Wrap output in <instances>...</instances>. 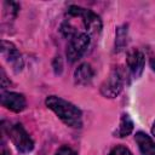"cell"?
<instances>
[{"label": "cell", "instance_id": "cell-4", "mask_svg": "<svg viewBox=\"0 0 155 155\" xmlns=\"http://www.w3.org/2000/svg\"><path fill=\"white\" fill-rule=\"evenodd\" d=\"M2 130L6 131L8 138L16 147V149L21 153H29L34 149V140L25 131L22 124H15L8 126L7 128L2 125Z\"/></svg>", "mask_w": 155, "mask_h": 155}, {"label": "cell", "instance_id": "cell-18", "mask_svg": "<svg viewBox=\"0 0 155 155\" xmlns=\"http://www.w3.org/2000/svg\"><path fill=\"white\" fill-rule=\"evenodd\" d=\"M1 155H11V154H10V150H8L7 148L4 147L2 150H1Z\"/></svg>", "mask_w": 155, "mask_h": 155}, {"label": "cell", "instance_id": "cell-8", "mask_svg": "<svg viewBox=\"0 0 155 155\" xmlns=\"http://www.w3.org/2000/svg\"><path fill=\"white\" fill-rule=\"evenodd\" d=\"M1 105L13 113H21L25 109L27 101L22 93L2 91L1 92Z\"/></svg>", "mask_w": 155, "mask_h": 155}, {"label": "cell", "instance_id": "cell-14", "mask_svg": "<svg viewBox=\"0 0 155 155\" xmlns=\"http://www.w3.org/2000/svg\"><path fill=\"white\" fill-rule=\"evenodd\" d=\"M108 155H132V153H131V150L128 148H126L124 145H115L109 151Z\"/></svg>", "mask_w": 155, "mask_h": 155}, {"label": "cell", "instance_id": "cell-5", "mask_svg": "<svg viewBox=\"0 0 155 155\" xmlns=\"http://www.w3.org/2000/svg\"><path fill=\"white\" fill-rule=\"evenodd\" d=\"M88 46H90V35L87 33H79L76 36L69 40L65 52L67 59L70 63H75L85 54Z\"/></svg>", "mask_w": 155, "mask_h": 155}, {"label": "cell", "instance_id": "cell-20", "mask_svg": "<svg viewBox=\"0 0 155 155\" xmlns=\"http://www.w3.org/2000/svg\"><path fill=\"white\" fill-rule=\"evenodd\" d=\"M151 134H153V137L155 138V120H154V122H153V126H151Z\"/></svg>", "mask_w": 155, "mask_h": 155}, {"label": "cell", "instance_id": "cell-17", "mask_svg": "<svg viewBox=\"0 0 155 155\" xmlns=\"http://www.w3.org/2000/svg\"><path fill=\"white\" fill-rule=\"evenodd\" d=\"M6 81H7V79H6V74H5L4 69H1V88H2V90H5V88L7 87Z\"/></svg>", "mask_w": 155, "mask_h": 155}, {"label": "cell", "instance_id": "cell-10", "mask_svg": "<svg viewBox=\"0 0 155 155\" xmlns=\"http://www.w3.org/2000/svg\"><path fill=\"white\" fill-rule=\"evenodd\" d=\"M134 140L142 155H155V142L145 132H137L134 136Z\"/></svg>", "mask_w": 155, "mask_h": 155}, {"label": "cell", "instance_id": "cell-1", "mask_svg": "<svg viewBox=\"0 0 155 155\" xmlns=\"http://www.w3.org/2000/svg\"><path fill=\"white\" fill-rule=\"evenodd\" d=\"M45 104L59 117L64 125L71 128H80L82 126V113L73 103L57 96H48Z\"/></svg>", "mask_w": 155, "mask_h": 155}, {"label": "cell", "instance_id": "cell-15", "mask_svg": "<svg viewBox=\"0 0 155 155\" xmlns=\"http://www.w3.org/2000/svg\"><path fill=\"white\" fill-rule=\"evenodd\" d=\"M52 68H53V71H54L56 75L62 74V71H63V61H62L61 56L54 57V59L52 62Z\"/></svg>", "mask_w": 155, "mask_h": 155}, {"label": "cell", "instance_id": "cell-3", "mask_svg": "<svg viewBox=\"0 0 155 155\" xmlns=\"http://www.w3.org/2000/svg\"><path fill=\"white\" fill-rule=\"evenodd\" d=\"M125 82H126V74H125L124 68L119 65L114 67L110 70L108 78L102 82L99 87L102 96H104L105 98L117 97L121 93Z\"/></svg>", "mask_w": 155, "mask_h": 155}, {"label": "cell", "instance_id": "cell-9", "mask_svg": "<svg viewBox=\"0 0 155 155\" xmlns=\"http://www.w3.org/2000/svg\"><path fill=\"white\" fill-rule=\"evenodd\" d=\"M94 71L88 63H81L74 71V82L80 86H86L93 80Z\"/></svg>", "mask_w": 155, "mask_h": 155}, {"label": "cell", "instance_id": "cell-6", "mask_svg": "<svg viewBox=\"0 0 155 155\" xmlns=\"http://www.w3.org/2000/svg\"><path fill=\"white\" fill-rule=\"evenodd\" d=\"M1 56L5 58V61L11 64L12 69L18 73L22 70L23 68V59H22V56L19 53V51L17 50V47L11 42V41H6V40H2L1 41Z\"/></svg>", "mask_w": 155, "mask_h": 155}, {"label": "cell", "instance_id": "cell-16", "mask_svg": "<svg viewBox=\"0 0 155 155\" xmlns=\"http://www.w3.org/2000/svg\"><path fill=\"white\" fill-rule=\"evenodd\" d=\"M56 155H78V154L68 145H63L56 151Z\"/></svg>", "mask_w": 155, "mask_h": 155}, {"label": "cell", "instance_id": "cell-2", "mask_svg": "<svg viewBox=\"0 0 155 155\" xmlns=\"http://www.w3.org/2000/svg\"><path fill=\"white\" fill-rule=\"evenodd\" d=\"M67 13L70 17H80L81 21H82V24H84V27L86 29V33L88 35L97 36V35L101 34L102 28H103L102 19L93 11L87 10V8H84L81 6L71 5V6H69Z\"/></svg>", "mask_w": 155, "mask_h": 155}, {"label": "cell", "instance_id": "cell-12", "mask_svg": "<svg viewBox=\"0 0 155 155\" xmlns=\"http://www.w3.org/2000/svg\"><path fill=\"white\" fill-rule=\"evenodd\" d=\"M128 42V25L122 24L115 31V52H121Z\"/></svg>", "mask_w": 155, "mask_h": 155}, {"label": "cell", "instance_id": "cell-19", "mask_svg": "<svg viewBox=\"0 0 155 155\" xmlns=\"http://www.w3.org/2000/svg\"><path fill=\"white\" fill-rule=\"evenodd\" d=\"M150 65H151V69L155 70V58H154V57L150 59Z\"/></svg>", "mask_w": 155, "mask_h": 155}, {"label": "cell", "instance_id": "cell-7", "mask_svg": "<svg viewBox=\"0 0 155 155\" xmlns=\"http://www.w3.org/2000/svg\"><path fill=\"white\" fill-rule=\"evenodd\" d=\"M126 64H127V68L131 75L134 79H138L142 75L144 70V65H145V57L143 52L138 48L128 50L126 54Z\"/></svg>", "mask_w": 155, "mask_h": 155}, {"label": "cell", "instance_id": "cell-13", "mask_svg": "<svg viewBox=\"0 0 155 155\" xmlns=\"http://www.w3.org/2000/svg\"><path fill=\"white\" fill-rule=\"evenodd\" d=\"M59 30H61V33H62V35L64 36V38H67V39H73L74 36H76L78 34H79V31L76 30V28L74 27V25H71L69 22H63L62 24H61V28H59Z\"/></svg>", "mask_w": 155, "mask_h": 155}, {"label": "cell", "instance_id": "cell-11", "mask_svg": "<svg viewBox=\"0 0 155 155\" xmlns=\"http://www.w3.org/2000/svg\"><path fill=\"white\" fill-rule=\"evenodd\" d=\"M133 121L131 119V116L126 113L121 114V117H120V124L117 126V130L114 132L115 137H119V138H124V137H127L132 133L133 131Z\"/></svg>", "mask_w": 155, "mask_h": 155}]
</instances>
